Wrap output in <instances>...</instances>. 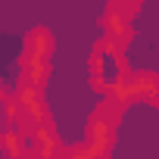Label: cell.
<instances>
[{
  "label": "cell",
  "mask_w": 159,
  "mask_h": 159,
  "mask_svg": "<svg viewBox=\"0 0 159 159\" xmlns=\"http://www.w3.org/2000/svg\"><path fill=\"white\" fill-rule=\"evenodd\" d=\"M125 91L131 100H147L153 106H159V75L153 72H128Z\"/></svg>",
  "instance_id": "3"
},
{
  "label": "cell",
  "mask_w": 159,
  "mask_h": 159,
  "mask_svg": "<svg viewBox=\"0 0 159 159\" xmlns=\"http://www.w3.org/2000/svg\"><path fill=\"white\" fill-rule=\"evenodd\" d=\"M112 122L109 119H103V116H97L91 125H88V150L94 153V159H103L106 156V150H109V140H112Z\"/></svg>",
  "instance_id": "4"
},
{
  "label": "cell",
  "mask_w": 159,
  "mask_h": 159,
  "mask_svg": "<svg viewBox=\"0 0 159 159\" xmlns=\"http://www.w3.org/2000/svg\"><path fill=\"white\" fill-rule=\"evenodd\" d=\"M50 53H53V41L44 28H34L25 41V53H22V81L41 88V81L47 78L50 69Z\"/></svg>",
  "instance_id": "2"
},
{
  "label": "cell",
  "mask_w": 159,
  "mask_h": 159,
  "mask_svg": "<svg viewBox=\"0 0 159 159\" xmlns=\"http://www.w3.org/2000/svg\"><path fill=\"white\" fill-rule=\"evenodd\" d=\"M128 78V69H125V56H122V44L112 41L109 34L97 44L94 56H91V81L97 91L103 94H116Z\"/></svg>",
  "instance_id": "1"
}]
</instances>
